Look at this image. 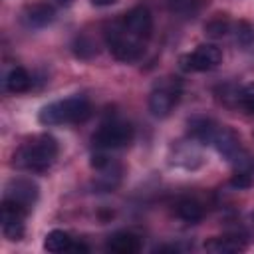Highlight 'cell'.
<instances>
[{
    "mask_svg": "<svg viewBox=\"0 0 254 254\" xmlns=\"http://www.w3.org/2000/svg\"><path fill=\"white\" fill-rule=\"evenodd\" d=\"M73 52H75V56L81 58V60H89L91 56L97 54L93 42H91L89 38H85V36H79V38L75 40V44H73Z\"/></svg>",
    "mask_w": 254,
    "mask_h": 254,
    "instance_id": "obj_20",
    "label": "cell"
},
{
    "mask_svg": "<svg viewBox=\"0 0 254 254\" xmlns=\"http://www.w3.org/2000/svg\"><path fill=\"white\" fill-rule=\"evenodd\" d=\"M30 210L14 200H2V232L8 240H20L24 236V220Z\"/></svg>",
    "mask_w": 254,
    "mask_h": 254,
    "instance_id": "obj_8",
    "label": "cell"
},
{
    "mask_svg": "<svg viewBox=\"0 0 254 254\" xmlns=\"http://www.w3.org/2000/svg\"><path fill=\"white\" fill-rule=\"evenodd\" d=\"M179 97H181V85H179V81L167 77V79L159 81L153 87V91L149 95V111L155 117L163 119V117H167L173 111V107L177 105Z\"/></svg>",
    "mask_w": 254,
    "mask_h": 254,
    "instance_id": "obj_5",
    "label": "cell"
},
{
    "mask_svg": "<svg viewBox=\"0 0 254 254\" xmlns=\"http://www.w3.org/2000/svg\"><path fill=\"white\" fill-rule=\"evenodd\" d=\"M177 214L185 222H196L202 218V206L194 198H183L177 202Z\"/></svg>",
    "mask_w": 254,
    "mask_h": 254,
    "instance_id": "obj_17",
    "label": "cell"
},
{
    "mask_svg": "<svg viewBox=\"0 0 254 254\" xmlns=\"http://www.w3.org/2000/svg\"><path fill=\"white\" fill-rule=\"evenodd\" d=\"M93 6H111V4H115L117 0H89Z\"/></svg>",
    "mask_w": 254,
    "mask_h": 254,
    "instance_id": "obj_23",
    "label": "cell"
},
{
    "mask_svg": "<svg viewBox=\"0 0 254 254\" xmlns=\"http://www.w3.org/2000/svg\"><path fill=\"white\" fill-rule=\"evenodd\" d=\"M105 42H107L109 52H111L119 62H125V64L137 62V60L143 56V52H145V42H139L137 38L129 36V34L123 30V26H121L119 20L113 22V24L105 30Z\"/></svg>",
    "mask_w": 254,
    "mask_h": 254,
    "instance_id": "obj_3",
    "label": "cell"
},
{
    "mask_svg": "<svg viewBox=\"0 0 254 254\" xmlns=\"http://www.w3.org/2000/svg\"><path fill=\"white\" fill-rule=\"evenodd\" d=\"M91 141H93V147L97 151L121 149L133 141V127L125 121H109L95 131Z\"/></svg>",
    "mask_w": 254,
    "mask_h": 254,
    "instance_id": "obj_4",
    "label": "cell"
},
{
    "mask_svg": "<svg viewBox=\"0 0 254 254\" xmlns=\"http://www.w3.org/2000/svg\"><path fill=\"white\" fill-rule=\"evenodd\" d=\"M56 18V10L48 2H34L28 4L22 12V22L28 28H46Z\"/></svg>",
    "mask_w": 254,
    "mask_h": 254,
    "instance_id": "obj_10",
    "label": "cell"
},
{
    "mask_svg": "<svg viewBox=\"0 0 254 254\" xmlns=\"http://www.w3.org/2000/svg\"><path fill=\"white\" fill-rule=\"evenodd\" d=\"M218 129V123H214L212 119H206V117H192L189 121V131H190V137L204 143V145H210L212 139H214V133Z\"/></svg>",
    "mask_w": 254,
    "mask_h": 254,
    "instance_id": "obj_12",
    "label": "cell"
},
{
    "mask_svg": "<svg viewBox=\"0 0 254 254\" xmlns=\"http://www.w3.org/2000/svg\"><path fill=\"white\" fill-rule=\"evenodd\" d=\"M58 157V141L52 135H36L22 143L14 153V167L42 173L54 165Z\"/></svg>",
    "mask_w": 254,
    "mask_h": 254,
    "instance_id": "obj_1",
    "label": "cell"
},
{
    "mask_svg": "<svg viewBox=\"0 0 254 254\" xmlns=\"http://www.w3.org/2000/svg\"><path fill=\"white\" fill-rule=\"evenodd\" d=\"M89 113H91V105L87 97L73 95V97H65V99L44 105L38 113V121L48 127L64 125V123H81L89 117Z\"/></svg>",
    "mask_w": 254,
    "mask_h": 254,
    "instance_id": "obj_2",
    "label": "cell"
},
{
    "mask_svg": "<svg viewBox=\"0 0 254 254\" xmlns=\"http://www.w3.org/2000/svg\"><path fill=\"white\" fill-rule=\"evenodd\" d=\"M119 22H121L123 30H125L129 36L137 38L139 42H147V40L151 38V32H153V18H151L149 8H145V6H135V8H131Z\"/></svg>",
    "mask_w": 254,
    "mask_h": 254,
    "instance_id": "obj_7",
    "label": "cell"
},
{
    "mask_svg": "<svg viewBox=\"0 0 254 254\" xmlns=\"http://www.w3.org/2000/svg\"><path fill=\"white\" fill-rule=\"evenodd\" d=\"M230 24H228V18L224 14H216L212 20H208L204 24V34L208 38H222L226 32H228Z\"/></svg>",
    "mask_w": 254,
    "mask_h": 254,
    "instance_id": "obj_18",
    "label": "cell"
},
{
    "mask_svg": "<svg viewBox=\"0 0 254 254\" xmlns=\"http://www.w3.org/2000/svg\"><path fill=\"white\" fill-rule=\"evenodd\" d=\"M54 4H58V6H69L71 4V0H52Z\"/></svg>",
    "mask_w": 254,
    "mask_h": 254,
    "instance_id": "obj_24",
    "label": "cell"
},
{
    "mask_svg": "<svg viewBox=\"0 0 254 254\" xmlns=\"http://www.w3.org/2000/svg\"><path fill=\"white\" fill-rule=\"evenodd\" d=\"M230 185L236 187V189H248L252 185V177L248 171H238L232 179H230Z\"/></svg>",
    "mask_w": 254,
    "mask_h": 254,
    "instance_id": "obj_22",
    "label": "cell"
},
{
    "mask_svg": "<svg viewBox=\"0 0 254 254\" xmlns=\"http://www.w3.org/2000/svg\"><path fill=\"white\" fill-rule=\"evenodd\" d=\"M107 250L115 254H137L141 250V238L133 232H115L107 240Z\"/></svg>",
    "mask_w": 254,
    "mask_h": 254,
    "instance_id": "obj_11",
    "label": "cell"
},
{
    "mask_svg": "<svg viewBox=\"0 0 254 254\" xmlns=\"http://www.w3.org/2000/svg\"><path fill=\"white\" fill-rule=\"evenodd\" d=\"M169 10L181 20H192L200 14L206 0H167Z\"/></svg>",
    "mask_w": 254,
    "mask_h": 254,
    "instance_id": "obj_15",
    "label": "cell"
},
{
    "mask_svg": "<svg viewBox=\"0 0 254 254\" xmlns=\"http://www.w3.org/2000/svg\"><path fill=\"white\" fill-rule=\"evenodd\" d=\"M71 242H73V240L69 238L67 232H64V230H52V232H48L46 238H44V248H46L48 252H54V254H58V252H67L69 246H71Z\"/></svg>",
    "mask_w": 254,
    "mask_h": 254,
    "instance_id": "obj_16",
    "label": "cell"
},
{
    "mask_svg": "<svg viewBox=\"0 0 254 254\" xmlns=\"http://www.w3.org/2000/svg\"><path fill=\"white\" fill-rule=\"evenodd\" d=\"M30 85H32V77H30V73H28L24 67H20V65H14V67L6 73V77H4V87H6V91H10V93H24V91L30 89Z\"/></svg>",
    "mask_w": 254,
    "mask_h": 254,
    "instance_id": "obj_14",
    "label": "cell"
},
{
    "mask_svg": "<svg viewBox=\"0 0 254 254\" xmlns=\"http://www.w3.org/2000/svg\"><path fill=\"white\" fill-rule=\"evenodd\" d=\"M244 246L246 244L238 236H214L204 242V250L212 254H234V252L244 250Z\"/></svg>",
    "mask_w": 254,
    "mask_h": 254,
    "instance_id": "obj_13",
    "label": "cell"
},
{
    "mask_svg": "<svg viewBox=\"0 0 254 254\" xmlns=\"http://www.w3.org/2000/svg\"><path fill=\"white\" fill-rule=\"evenodd\" d=\"M4 198L14 200V202H18L30 210L34 206V202L38 200V185L30 179H14L8 183Z\"/></svg>",
    "mask_w": 254,
    "mask_h": 254,
    "instance_id": "obj_9",
    "label": "cell"
},
{
    "mask_svg": "<svg viewBox=\"0 0 254 254\" xmlns=\"http://www.w3.org/2000/svg\"><path fill=\"white\" fill-rule=\"evenodd\" d=\"M238 101H240V105H242L246 111L254 113V83H248V85L240 91Z\"/></svg>",
    "mask_w": 254,
    "mask_h": 254,
    "instance_id": "obj_21",
    "label": "cell"
},
{
    "mask_svg": "<svg viewBox=\"0 0 254 254\" xmlns=\"http://www.w3.org/2000/svg\"><path fill=\"white\" fill-rule=\"evenodd\" d=\"M222 62V52L214 44H200L194 48V52L181 56L179 64L185 71H210L218 67Z\"/></svg>",
    "mask_w": 254,
    "mask_h": 254,
    "instance_id": "obj_6",
    "label": "cell"
},
{
    "mask_svg": "<svg viewBox=\"0 0 254 254\" xmlns=\"http://www.w3.org/2000/svg\"><path fill=\"white\" fill-rule=\"evenodd\" d=\"M236 42L244 48L254 46V26L250 22H238L236 24Z\"/></svg>",
    "mask_w": 254,
    "mask_h": 254,
    "instance_id": "obj_19",
    "label": "cell"
}]
</instances>
